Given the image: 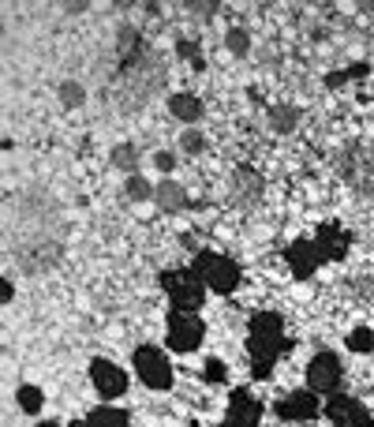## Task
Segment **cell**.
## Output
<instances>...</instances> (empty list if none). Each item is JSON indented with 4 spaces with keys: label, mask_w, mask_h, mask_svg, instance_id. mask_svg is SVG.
Here are the masks:
<instances>
[{
    "label": "cell",
    "mask_w": 374,
    "mask_h": 427,
    "mask_svg": "<svg viewBox=\"0 0 374 427\" xmlns=\"http://www.w3.org/2000/svg\"><path fill=\"white\" fill-rule=\"evenodd\" d=\"M247 349L251 356H255V375H266L273 364V356L285 349V326H280V318L273 311H262L251 318V326H247Z\"/></svg>",
    "instance_id": "cell-1"
},
{
    "label": "cell",
    "mask_w": 374,
    "mask_h": 427,
    "mask_svg": "<svg viewBox=\"0 0 374 427\" xmlns=\"http://www.w3.org/2000/svg\"><path fill=\"white\" fill-rule=\"evenodd\" d=\"M162 289L169 292L172 308L176 311H198L206 300V285L195 270H165L162 274Z\"/></svg>",
    "instance_id": "cell-2"
},
{
    "label": "cell",
    "mask_w": 374,
    "mask_h": 427,
    "mask_svg": "<svg viewBox=\"0 0 374 427\" xmlns=\"http://www.w3.org/2000/svg\"><path fill=\"white\" fill-rule=\"evenodd\" d=\"M191 270L203 277V285L213 292H232L239 285V266L229 255H217V251H198Z\"/></svg>",
    "instance_id": "cell-3"
},
{
    "label": "cell",
    "mask_w": 374,
    "mask_h": 427,
    "mask_svg": "<svg viewBox=\"0 0 374 427\" xmlns=\"http://www.w3.org/2000/svg\"><path fill=\"white\" fill-rule=\"evenodd\" d=\"M206 338V326L198 311H172L169 315V345L172 353H195Z\"/></svg>",
    "instance_id": "cell-4"
},
{
    "label": "cell",
    "mask_w": 374,
    "mask_h": 427,
    "mask_svg": "<svg viewBox=\"0 0 374 427\" xmlns=\"http://www.w3.org/2000/svg\"><path fill=\"white\" fill-rule=\"evenodd\" d=\"M135 371L150 390H169L172 386V364H169V356L162 349H154V345L135 349Z\"/></svg>",
    "instance_id": "cell-5"
},
{
    "label": "cell",
    "mask_w": 374,
    "mask_h": 427,
    "mask_svg": "<svg viewBox=\"0 0 374 427\" xmlns=\"http://www.w3.org/2000/svg\"><path fill=\"white\" fill-rule=\"evenodd\" d=\"M307 386L314 394H333L341 386V360L333 353H318L311 364H307Z\"/></svg>",
    "instance_id": "cell-6"
},
{
    "label": "cell",
    "mask_w": 374,
    "mask_h": 427,
    "mask_svg": "<svg viewBox=\"0 0 374 427\" xmlns=\"http://www.w3.org/2000/svg\"><path fill=\"white\" fill-rule=\"evenodd\" d=\"M90 379H94V390H98L101 397H120L128 390V375H124V367H116L113 360H90Z\"/></svg>",
    "instance_id": "cell-7"
},
{
    "label": "cell",
    "mask_w": 374,
    "mask_h": 427,
    "mask_svg": "<svg viewBox=\"0 0 374 427\" xmlns=\"http://www.w3.org/2000/svg\"><path fill=\"white\" fill-rule=\"evenodd\" d=\"M221 427H259V401L247 390H236L232 405H229V416H225Z\"/></svg>",
    "instance_id": "cell-8"
},
{
    "label": "cell",
    "mask_w": 374,
    "mask_h": 427,
    "mask_svg": "<svg viewBox=\"0 0 374 427\" xmlns=\"http://www.w3.org/2000/svg\"><path fill=\"white\" fill-rule=\"evenodd\" d=\"M329 423H333V427H370L367 412L359 409L356 401H348V397L329 401Z\"/></svg>",
    "instance_id": "cell-9"
},
{
    "label": "cell",
    "mask_w": 374,
    "mask_h": 427,
    "mask_svg": "<svg viewBox=\"0 0 374 427\" xmlns=\"http://www.w3.org/2000/svg\"><path fill=\"white\" fill-rule=\"evenodd\" d=\"M314 412H318V397H314V390L288 394L285 401H280V416H285V420H311Z\"/></svg>",
    "instance_id": "cell-10"
},
{
    "label": "cell",
    "mask_w": 374,
    "mask_h": 427,
    "mask_svg": "<svg viewBox=\"0 0 374 427\" xmlns=\"http://www.w3.org/2000/svg\"><path fill=\"white\" fill-rule=\"evenodd\" d=\"M169 113L183 120V124H195L198 116H203V101H198L195 94H172L169 98Z\"/></svg>",
    "instance_id": "cell-11"
},
{
    "label": "cell",
    "mask_w": 374,
    "mask_h": 427,
    "mask_svg": "<svg viewBox=\"0 0 374 427\" xmlns=\"http://www.w3.org/2000/svg\"><path fill=\"white\" fill-rule=\"evenodd\" d=\"M154 203L162 206V210H180L183 203H187V195H183V188L172 177H165L162 184L154 188Z\"/></svg>",
    "instance_id": "cell-12"
},
{
    "label": "cell",
    "mask_w": 374,
    "mask_h": 427,
    "mask_svg": "<svg viewBox=\"0 0 374 427\" xmlns=\"http://www.w3.org/2000/svg\"><path fill=\"white\" fill-rule=\"evenodd\" d=\"M288 262H292V270H296V277H311L314 262H318V248H311V244H296V248L288 251Z\"/></svg>",
    "instance_id": "cell-13"
},
{
    "label": "cell",
    "mask_w": 374,
    "mask_h": 427,
    "mask_svg": "<svg viewBox=\"0 0 374 427\" xmlns=\"http://www.w3.org/2000/svg\"><path fill=\"white\" fill-rule=\"evenodd\" d=\"M86 427H128V412L116 405H101L86 416Z\"/></svg>",
    "instance_id": "cell-14"
},
{
    "label": "cell",
    "mask_w": 374,
    "mask_h": 427,
    "mask_svg": "<svg viewBox=\"0 0 374 427\" xmlns=\"http://www.w3.org/2000/svg\"><path fill=\"white\" fill-rule=\"evenodd\" d=\"M113 165H116V169H124L128 177H135V169H139V150H135L131 143L113 146Z\"/></svg>",
    "instance_id": "cell-15"
},
{
    "label": "cell",
    "mask_w": 374,
    "mask_h": 427,
    "mask_svg": "<svg viewBox=\"0 0 374 427\" xmlns=\"http://www.w3.org/2000/svg\"><path fill=\"white\" fill-rule=\"evenodd\" d=\"M16 401H19V409L23 412H30V416H38V412H42V390H38V386H19V394H16Z\"/></svg>",
    "instance_id": "cell-16"
},
{
    "label": "cell",
    "mask_w": 374,
    "mask_h": 427,
    "mask_svg": "<svg viewBox=\"0 0 374 427\" xmlns=\"http://www.w3.org/2000/svg\"><path fill=\"white\" fill-rule=\"evenodd\" d=\"M154 188H157V184H150L146 177H139V172H135V177H128V199H131V203H146V199H154Z\"/></svg>",
    "instance_id": "cell-17"
},
{
    "label": "cell",
    "mask_w": 374,
    "mask_h": 427,
    "mask_svg": "<svg viewBox=\"0 0 374 427\" xmlns=\"http://www.w3.org/2000/svg\"><path fill=\"white\" fill-rule=\"evenodd\" d=\"M60 101L68 105V109H79V105L86 101V90H83V83H75V79H68V83H60Z\"/></svg>",
    "instance_id": "cell-18"
},
{
    "label": "cell",
    "mask_w": 374,
    "mask_h": 427,
    "mask_svg": "<svg viewBox=\"0 0 374 427\" xmlns=\"http://www.w3.org/2000/svg\"><path fill=\"white\" fill-rule=\"evenodd\" d=\"M296 120H300V113L292 109V105H280V109H273V113H270L273 131H292V128H296Z\"/></svg>",
    "instance_id": "cell-19"
},
{
    "label": "cell",
    "mask_w": 374,
    "mask_h": 427,
    "mask_svg": "<svg viewBox=\"0 0 374 427\" xmlns=\"http://www.w3.org/2000/svg\"><path fill=\"white\" fill-rule=\"evenodd\" d=\"M344 341H348V349H352V353H370V349H374V333H370L367 326H356Z\"/></svg>",
    "instance_id": "cell-20"
},
{
    "label": "cell",
    "mask_w": 374,
    "mask_h": 427,
    "mask_svg": "<svg viewBox=\"0 0 374 427\" xmlns=\"http://www.w3.org/2000/svg\"><path fill=\"white\" fill-rule=\"evenodd\" d=\"M225 45H229V52H236V57H244V52L251 49V38H247V30H239V26H232V30L225 34Z\"/></svg>",
    "instance_id": "cell-21"
},
{
    "label": "cell",
    "mask_w": 374,
    "mask_h": 427,
    "mask_svg": "<svg viewBox=\"0 0 374 427\" xmlns=\"http://www.w3.org/2000/svg\"><path fill=\"white\" fill-rule=\"evenodd\" d=\"M180 146L187 154H198V150H206V139H203V131H198V128H187L180 135Z\"/></svg>",
    "instance_id": "cell-22"
},
{
    "label": "cell",
    "mask_w": 374,
    "mask_h": 427,
    "mask_svg": "<svg viewBox=\"0 0 374 427\" xmlns=\"http://www.w3.org/2000/svg\"><path fill=\"white\" fill-rule=\"evenodd\" d=\"M154 165L162 172H172V165H176V157H172V150H157L154 154Z\"/></svg>",
    "instance_id": "cell-23"
},
{
    "label": "cell",
    "mask_w": 374,
    "mask_h": 427,
    "mask_svg": "<svg viewBox=\"0 0 374 427\" xmlns=\"http://www.w3.org/2000/svg\"><path fill=\"white\" fill-rule=\"evenodd\" d=\"M206 379L210 382H221L225 379V364H221V360H210V364H206Z\"/></svg>",
    "instance_id": "cell-24"
},
{
    "label": "cell",
    "mask_w": 374,
    "mask_h": 427,
    "mask_svg": "<svg viewBox=\"0 0 374 427\" xmlns=\"http://www.w3.org/2000/svg\"><path fill=\"white\" fill-rule=\"evenodd\" d=\"M11 296H16V289H11V282H4V285H0V300L11 304Z\"/></svg>",
    "instance_id": "cell-25"
},
{
    "label": "cell",
    "mask_w": 374,
    "mask_h": 427,
    "mask_svg": "<svg viewBox=\"0 0 374 427\" xmlns=\"http://www.w3.org/2000/svg\"><path fill=\"white\" fill-rule=\"evenodd\" d=\"M34 427H60V423H52V420H42V423H34Z\"/></svg>",
    "instance_id": "cell-26"
},
{
    "label": "cell",
    "mask_w": 374,
    "mask_h": 427,
    "mask_svg": "<svg viewBox=\"0 0 374 427\" xmlns=\"http://www.w3.org/2000/svg\"><path fill=\"white\" fill-rule=\"evenodd\" d=\"M72 427H86V423H72Z\"/></svg>",
    "instance_id": "cell-27"
}]
</instances>
